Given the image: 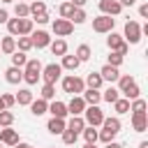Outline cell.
Wrapping results in <instances>:
<instances>
[{
  "label": "cell",
  "mask_w": 148,
  "mask_h": 148,
  "mask_svg": "<svg viewBox=\"0 0 148 148\" xmlns=\"http://www.w3.org/2000/svg\"><path fill=\"white\" fill-rule=\"evenodd\" d=\"M69 2H72L74 7H86V2H88V0H69Z\"/></svg>",
  "instance_id": "681fc988"
},
{
  "label": "cell",
  "mask_w": 148,
  "mask_h": 148,
  "mask_svg": "<svg viewBox=\"0 0 148 148\" xmlns=\"http://www.w3.org/2000/svg\"><path fill=\"white\" fill-rule=\"evenodd\" d=\"M51 30H53L56 37H67V35L74 32V23H72L69 18H56V21L51 23Z\"/></svg>",
  "instance_id": "52a82bcc"
},
{
  "label": "cell",
  "mask_w": 148,
  "mask_h": 148,
  "mask_svg": "<svg viewBox=\"0 0 148 148\" xmlns=\"http://www.w3.org/2000/svg\"><path fill=\"white\" fill-rule=\"evenodd\" d=\"M67 127V123H65V118H53L51 116V120L46 123V130L51 132V134H62V130Z\"/></svg>",
  "instance_id": "d6986e66"
},
{
  "label": "cell",
  "mask_w": 148,
  "mask_h": 148,
  "mask_svg": "<svg viewBox=\"0 0 148 148\" xmlns=\"http://www.w3.org/2000/svg\"><path fill=\"white\" fill-rule=\"evenodd\" d=\"M99 12L106 14V16H116L123 12V5L118 0H99Z\"/></svg>",
  "instance_id": "9c48e42d"
},
{
  "label": "cell",
  "mask_w": 148,
  "mask_h": 148,
  "mask_svg": "<svg viewBox=\"0 0 148 148\" xmlns=\"http://www.w3.org/2000/svg\"><path fill=\"white\" fill-rule=\"evenodd\" d=\"M113 25H116V18H111V16H106V14H99L97 18H92V30H95V32H99V35L111 32V30H113Z\"/></svg>",
  "instance_id": "8992f818"
},
{
  "label": "cell",
  "mask_w": 148,
  "mask_h": 148,
  "mask_svg": "<svg viewBox=\"0 0 148 148\" xmlns=\"http://www.w3.org/2000/svg\"><path fill=\"white\" fill-rule=\"evenodd\" d=\"M39 74H42V62L37 58H28V62L23 65V81L28 86H35L39 81Z\"/></svg>",
  "instance_id": "6da1fadb"
},
{
  "label": "cell",
  "mask_w": 148,
  "mask_h": 148,
  "mask_svg": "<svg viewBox=\"0 0 148 148\" xmlns=\"http://www.w3.org/2000/svg\"><path fill=\"white\" fill-rule=\"evenodd\" d=\"M5 81L12 83V86H16L18 81H23V69H21V67H14V65L7 67V69H5Z\"/></svg>",
  "instance_id": "4fadbf2b"
},
{
  "label": "cell",
  "mask_w": 148,
  "mask_h": 148,
  "mask_svg": "<svg viewBox=\"0 0 148 148\" xmlns=\"http://www.w3.org/2000/svg\"><path fill=\"white\" fill-rule=\"evenodd\" d=\"M2 109H5V104H2V99H0V111H2Z\"/></svg>",
  "instance_id": "6f0895ef"
},
{
  "label": "cell",
  "mask_w": 148,
  "mask_h": 148,
  "mask_svg": "<svg viewBox=\"0 0 148 148\" xmlns=\"http://www.w3.org/2000/svg\"><path fill=\"white\" fill-rule=\"evenodd\" d=\"M32 49V39H30V35L25 37V35H21L18 37V42H16V51H23V53H28Z\"/></svg>",
  "instance_id": "4dcf8cb0"
},
{
  "label": "cell",
  "mask_w": 148,
  "mask_h": 148,
  "mask_svg": "<svg viewBox=\"0 0 148 148\" xmlns=\"http://www.w3.org/2000/svg\"><path fill=\"white\" fill-rule=\"evenodd\" d=\"M28 148H35V146H28Z\"/></svg>",
  "instance_id": "91938a15"
},
{
  "label": "cell",
  "mask_w": 148,
  "mask_h": 148,
  "mask_svg": "<svg viewBox=\"0 0 148 148\" xmlns=\"http://www.w3.org/2000/svg\"><path fill=\"white\" fill-rule=\"evenodd\" d=\"M0 2H16V0H0Z\"/></svg>",
  "instance_id": "9f6ffc18"
},
{
  "label": "cell",
  "mask_w": 148,
  "mask_h": 148,
  "mask_svg": "<svg viewBox=\"0 0 148 148\" xmlns=\"http://www.w3.org/2000/svg\"><path fill=\"white\" fill-rule=\"evenodd\" d=\"M49 46H51V53H53V56H60V58H62V56L67 53V42H65L62 37H58V39L51 42Z\"/></svg>",
  "instance_id": "7402d4cb"
},
{
  "label": "cell",
  "mask_w": 148,
  "mask_h": 148,
  "mask_svg": "<svg viewBox=\"0 0 148 148\" xmlns=\"http://www.w3.org/2000/svg\"><path fill=\"white\" fill-rule=\"evenodd\" d=\"M130 111L132 113H146V99H141V97L132 99L130 102Z\"/></svg>",
  "instance_id": "d590c367"
},
{
  "label": "cell",
  "mask_w": 148,
  "mask_h": 148,
  "mask_svg": "<svg viewBox=\"0 0 148 148\" xmlns=\"http://www.w3.org/2000/svg\"><path fill=\"white\" fill-rule=\"evenodd\" d=\"M49 113H51L53 118H67V104L53 99V102L49 104Z\"/></svg>",
  "instance_id": "9a60e30c"
},
{
  "label": "cell",
  "mask_w": 148,
  "mask_h": 148,
  "mask_svg": "<svg viewBox=\"0 0 148 148\" xmlns=\"http://www.w3.org/2000/svg\"><path fill=\"white\" fill-rule=\"evenodd\" d=\"M123 39L130 44H139L141 42V23L139 21H127L125 30H123Z\"/></svg>",
  "instance_id": "5b68a950"
},
{
  "label": "cell",
  "mask_w": 148,
  "mask_h": 148,
  "mask_svg": "<svg viewBox=\"0 0 148 148\" xmlns=\"http://www.w3.org/2000/svg\"><path fill=\"white\" fill-rule=\"evenodd\" d=\"M49 18H51V16H49V14H46V12H44V14H39V16H35V18H32V21H35V23H39V25H42V23H49Z\"/></svg>",
  "instance_id": "bcb514c9"
},
{
  "label": "cell",
  "mask_w": 148,
  "mask_h": 148,
  "mask_svg": "<svg viewBox=\"0 0 148 148\" xmlns=\"http://www.w3.org/2000/svg\"><path fill=\"white\" fill-rule=\"evenodd\" d=\"M9 125H14V113L9 109H2L0 111V127H9Z\"/></svg>",
  "instance_id": "74e56055"
},
{
  "label": "cell",
  "mask_w": 148,
  "mask_h": 148,
  "mask_svg": "<svg viewBox=\"0 0 148 148\" xmlns=\"http://www.w3.org/2000/svg\"><path fill=\"white\" fill-rule=\"evenodd\" d=\"M0 99H2V104H5V109H12V106L16 104V97H14V95H9V92H5V95H0Z\"/></svg>",
  "instance_id": "f6af8a7d"
},
{
  "label": "cell",
  "mask_w": 148,
  "mask_h": 148,
  "mask_svg": "<svg viewBox=\"0 0 148 148\" xmlns=\"http://www.w3.org/2000/svg\"><path fill=\"white\" fill-rule=\"evenodd\" d=\"M0 148H2V141H0Z\"/></svg>",
  "instance_id": "680465c9"
},
{
  "label": "cell",
  "mask_w": 148,
  "mask_h": 148,
  "mask_svg": "<svg viewBox=\"0 0 148 148\" xmlns=\"http://www.w3.org/2000/svg\"><path fill=\"white\" fill-rule=\"evenodd\" d=\"M118 97H120V90H118V88H113V86H109V88L102 92V99H104V102H109V104H113Z\"/></svg>",
  "instance_id": "83f0119b"
},
{
  "label": "cell",
  "mask_w": 148,
  "mask_h": 148,
  "mask_svg": "<svg viewBox=\"0 0 148 148\" xmlns=\"http://www.w3.org/2000/svg\"><path fill=\"white\" fill-rule=\"evenodd\" d=\"M14 51H16V39H14L12 35L2 37V42H0V53H5V56H12Z\"/></svg>",
  "instance_id": "ffe728a7"
},
{
  "label": "cell",
  "mask_w": 148,
  "mask_h": 148,
  "mask_svg": "<svg viewBox=\"0 0 148 148\" xmlns=\"http://www.w3.org/2000/svg\"><path fill=\"white\" fill-rule=\"evenodd\" d=\"M28 9H30V16L35 18V16H39V14H44V12H46V5H44L42 0H35L32 5H28Z\"/></svg>",
  "instance_id": "d6a6232c"
},
{
  "label": "cell",
  "mask_w": 148,
  "mask_h": 148,
  "mask_svg": "<svg viewBox=\"0 0 148 148\" xmlns=\"http://www.w3.org/2000/svg\"><path fill=\"white\" fill-rule=\"evenodd\" d=\"M104 148H123V146H120V143H116V141H109Z\"/></svg>",
  "instance_id": "816d5d0a"
},
{
  "label": "cell",
  "mask_w": 148,
  "mask_h": 148,
  "mask_svg": "<svg viewBox=\"0 0 148 148\" xmlns=\"http://www.w3.org/2000/svg\"><path fill=\"white\" fill-rule=\"evenodd\" d=\"M83 120H86V125H92V127H99L102 125V120H104V113H102V109H99V104H88L86 109H83Z\"/></svg>",
  "instance_id": "3957f363"
},
{
  "label": "cell",
  "mask_w": 148,
  "mask_h": 148,
  "mask_svg": "<svg viewBox=\"0 0 148 148\" xmlns=\"http://www.w3.org/2000/svg\"><path fill=\"white\" fill-rule=\"evenodd\" d=\"M14 97H16V104H21V106H28V104H30V102L35 99V97H32V90H30V88H21V90H18V92H16Z\"/></svg>",
  "instance_id": "44dd1931"
},
{
  "label": "cell",
  "mask_w": 148,
  "mask_h": 148,
  "mask_svg": "<svg viewBox=\"0 0 148 148\" xmlns=\"http://www.w3.org/2000/svg\"><path fill=\"white\" fill-rule=\"evenodd\" d=\"M74 56H76L81 62H86V60H90V58H92V51H90V46H88V44H81V46L76 49V53H74Z\"/></svg>",
  "instance_id": "1f68e13d"
},
{
  "label": "cell",
  "mask_w": 148,
  "mask_h": 148,
  "mask_svg": "<svg viewBox=\"0 0 148 148\" xmlns=\"http://www.w3.org/2000/svg\"><path fill=\"white\" fill-rule=\"evenodd\" d=\"M139 16H141V18H148V2L139 5Z\"/></svg>",
  "instance_id": "7dc6e473"
},
{
  "label": "cell",
  "mask_w": 148,
  "mask_h": 148,
  "mask_svg": "<svg viewBox=\"0 0 148 148\" xmlns=\"http://www.w3.org/2000/svg\"><path fill=\"white\" fill-rule=\"evenodd\" d=\"M139 95H141V88L136 86V81H134L132 86H127V88L123 90V97H125V99H130V102H132V99H136Z\"/></svg>",
  "instance_id": "4316f807"
},
{
  "label": "cell",
  "mask_w": 148,
  "mask_h": 148,
  "mask_svg": "<svg viewBox=\"0 0 148 148\" xmlns=\"http://www.w3.org/2000/svg\"><path fill=\"white\" fill-rule=\"evenodd\" d=\"M39 97H42V99H46V102H49V99H53V97H56V86H53V83H44V86H42Z\"/></svg>",
  "instance_id": "e575fe53"
},
{
  "label": "cell",
  "mask_w": 148,
  "mask_h": 148,
  "mask_svg": "<svg viewBox=\"0 0 148 148\" xmlns=\"http://www.w3.org/2000/svg\"><path fill=\"white\" fill-rule=\"evenodd\" d=\"M132 127H134V132H146L148 130V116L146 113H132Z\"/></svg>",
  "instance_id": "2e32d148"
},
{
  "label": "cell",
  "mask_w": 148,
  "mask_h": 148,
  "mask_svg": "<svg viewBox=\"0 0 148 148\" xmlns=\"http://www.w3.org/2000/svg\"><path fill=\"white\" fill-rule=\"evenodd\" d=\"M14 14H16L18 18H25V16H30L28 2H18V0H16V5H14Z\"/></svg>",
  "instance_id": "f35d334b"
},
{
  "label": "cell",
  "mask_w": 148,
  "mask_h": 148,
  "mask_svg": "<svg viewBox=\"0 0 148 148\" xmlns=\"http://www.w3.org/2000/svg\"><path fill=\"white\" fill-rule=\"evenodd\" d=\"M86 106H88V104L83 102L81 95H72V99L67 102V113H72V116H81Z\"/></svg>",
  "instance_id": "8fae6325"
},
{
  "label": "cell",
  "mask_w": 148,
  "mask_h": 148,
  "mask_svg": "<svg viewBox=\"0 0 148 148\" xmlns=\"http://www.w3.org/2000/svg\"><path fill=\"white\" fill-rule=\"evenodd\" d=\"M132 83H134V76H132V74H120V76H118V90H120V92H123L127 86H132Z\"/></svg>",
  "instance_id": "b9f144b4"
},
{
  "label": "cell",
  "mask_w": 148,
  "mask_h": 148,
  "mask_svg": "<svg viewBox=\"0 0 148 148\" xmlns=\"http://www.w3.org/2000/svg\"><path fill=\"white\" fill-rule=\"evenodd\" d=\"M28 146H30V143H21V141H18V143H16L14 148H28Z\"/></svg>",
  "instance_id": "f5cc1de1"
},
{
  "label": "cell",
  "mask_w": 148,
  "mask_h": 148,
  "mask_svg": "<svg viewBox=\"0 0 148 148\" xmlns=\"http://www.w3.org/2000/svg\"><path fill=\"white\" fill-rule=\"evenodd\" d=\"M62 76V67L58 65V62H49V65H44L42 67V74H39V79L44 81V83H53L56 86V81Z\"/></svg>",
  "instance_id": "277c9868"
},
{
  "label": "cell",
  "mask_w": 148,
  "mask_h": 148,
  "mask_svg": "<svg viewBox=\"0 0 148 148\" xmlns=\"http://www.w3.org/2000/svg\"><path fill=\"white\" fill-rule=\"evenodd\" d=\"M72 12H74V5L67 0V2H62L60 7H58V14H60V18H69L72 16Z\"/></svg>",
  "instance_id": "ab89813d"
},
{
  "label": "cell",
  "mask_w": 148,
  "mask_h": 148,
  "mask_svg": "<svg viewBox=\"0 0 148 148\" xmlns=\"http://www.w3.org/2000/svg\"><path fill=\"white\" fill-rule=\"evenodd\" d=\"M123 60H125V56H120L118 51H111V53H109V60H106V65L120 67V65H123Z\"/></svg>",
  "instance_id": "ee69618b"
},
{
  "label": "cell",
  "mask_w": 148,
  "mask_h": 148,
  "mask_svg": "<svg viewBox=\"0 0 148 148\" xmlns=\"http://www.w3.org/2000/svg\"><path fill=\"white\" fill-rule=\"evenodd\" d=\"M25 62H28V56H25L23 51H14V53H12V65H14V67H21V69H23Z\"/></svg>",
  "instance_id": "836d02e7"
},
{
  "label": "cell",
  "mask_w": 148,
  "mask_h": 148,
  "mask_svg": "<svg viewBox=\"0 0 148 148\" xmlns=\"http://www.w3.org/2000/svg\"><path fill=\"white\" fill-rule=\"evenodd\" d=\"M62 90L69 92V95H81V92L86 90V83H83L81 76L67 74V76H62Z\"/></svg>",
  "instance_id": "7a4b0ae2"
},
{
  "label": "cell",
  "mask_w": 148,
  "mask_h": 148,
  "mask_svg": "<svg viewBox=\"0 0 148 148\" xmlns=\"http://www.w3.org/2000/svg\"><path fill=\"white\" fill-rule=\"evenodd\" d=\"M83 83H86L88 88H97V90H99L104 81H102V76H99V72H90V74L86 76V81H83Z\"/></svg>",
  "instance_id": "d4e9b609"
},
{
  "label": "cell",
  "mask_w": 148,
  "mask_h": 148,
  "mask_svg": "<svg viewBox=\"0 0 148 148\" xmlns=\"http://www.w3.org/2000/svg\"><path fill=\"white\" fill-rule=\"evenodd\" d=\"M30 39H32V46H37V49H46L51 44V35L46 30H32Z\"/></svg>",
  "instance_id": "30bf717a"
},
{
  "label": "cell",
  "mask_w": 148,
  "mask_h": 148,
  "mask_svg": "<svg viewBox=\"0 0 148 148\" xmlns=\"http://www.w3.org/2000/svg\"><path fill=\"white\" fill-rule=\"evenodd\" d=\"M118 2H120V5H123V7H132V5H134V2H136V0H118Z\"/></svg>",
  "instance_id": "f907efd6"
},
{
  "label": "cell",
  "mask_w": 148,
  "mask_h": 148,
  "mask_svg": "<svg viewBox=\"0 0 148 148\" xmlns=\"http://www.w3.org/2000/svg\"><path fill=\"white\" fill-rule=\"evenodd\" d=\"M79 65H81V60H79L76 56H67V53L62 56V62H60V67H62V69H69V72H74Z\"/></svg>",
  "instance_id": "cb8c5ba5"
},
{
  "label": "cell",
  "mask_w": 148,
  "mask_h": 148,
  "mask_svg": "<svg viewBox=\"0 0 148 148\" xmlns=\"http://www.w3.org/2000/svg\"><path fill=\"white\" fill-rule=\"evenodd\" d=\"M139 148H148V141H141V143H139Z\"/></svg>",
  "instance_id": "db71d44e"
},
{
  "label": "cell",
  "mask_w": 148,
  "mask_h": 148,
  "mask_svg": "<svg viewBox=\"0 0 148 148\" xmlns=\"http://www.w3.org/2000/svg\"><path fill=\"white\" fill-rule=\"evenodd\" d=\"M81 134H83V139H86V143H95V141H97V130H95L92 125H86Z\"/></svg>",
  "instance_id": "8d00e7d4"
},
{
  "label": "cell",
  "mask_w": 148,
  "mask_h": 148,
  "mask_svg": "<svg viewBox=\"0 0 148 148\" xmlns=\"http://www.w3.org/2000/svg\"><path fill=\"white\" fill-rule=\"evenodd\" d=\"M81 97H83L86 104H99V102H102V92H99L97 88H88V90H83Z\"/></svg>",
  "instance_id": "e0dca14e"
},
{
  "label": "cell",
  "mask_w": 148,
  "mask_h": 148,
  "mask_svg": "<svg viewBox=\"0 0 148 148\" xmlns=\"http://www.w3.org/2000/svg\"><path fill=\"white\" fill-rule=\"evenodd\" d=\"M99 76H102V81H109V83H113V81H118L120 72H118V67H113V65H104V67L99 69Z\"/></svg>",
  "instance_id": "5bb4252c"
},
{
  "label": "cell",
  "mask_w": 148,
  "mask_h": 148,
  "mask_svg": "<svg viewBox=\"0 0 148 148\" xmlns=\"http://www.w3.org/2000/svg\"><path fill=\"white\" fill-rule=\"evenodd\" d=\"M0 141H2V146H16L18 143V132L12 130V125L0 127Z\"/></svg>",
  "instance_id": "7c38bea8"
},
{
  "label": "cell",
  "mask_w": 148,
  "mask_h": 148,
  "mask_svg": "<svg viewBox=\"0 0 148 148\" xmlns=\"http://www.w3.org/2000/svg\"><path fill=\"white\" fill-rule=\"evenodd\" d=\"M32 28H35V21H32V18H28V16H25V18H21V35H25V37H28V35L32 32ZM21 35H18V37H21Z\"/></svg>",
  "instance_id": "60d3db41"
},
{
  "label": "cell",
  "mask_w": 148,
  "mask_h": 148,
  "mask_svg": "<svg viewBox=\"0 0 148 148\" xmlns=\"http://www.w3.org/2000/svg\"><path fill=\"white\" fill-rule=\"evenodd\" d=\"M83 127H86L83 116H72V118H69V123H67V130H72V132H76V134H81V132H83Z\"/></svg>",
  "instance_id": "603a6c76"
},
{
  "label": "cell",
  "mask_w": 148,
  "mask_h": 148,
  "mask_svg": "<svg viewBox=\"0 0 148 148\" xmlns=\"http://www.w3.org/2000/svg\"><path fill=\"white\" fill-rule=\"evenodd\" d=\"M86 12H83V7H74V12H72V16H69V21L74 23V25H81V23H86Z\"/></svg>",
  "instance_id": "484cf974"
},
{
  "label": "cell",
  "mask_w": 148,
  "mask_h": 148,
  "mask_svg": "<svg viewBox=\"0 0 148 148\" xmlns=\"http://www.w3.org/2000/svg\"><path fill=\"white\" fill-rule=\"evenodd\" d=\"M60 136H62V141H65L67 146H74V143H76V139H79V134H76V132H72V130H67V127L62 130V134H60Z\"/></svg>",
  "instance_id": "7bdbcfd3"
},
{
  "label": "cell",
  "mask_w": 148,
  "mask_h": 148,
  "mask_svg": "<svg viewBox=\"0 0 148 148\" xmlns=\"http://www.w3.org/2000/svg\"><path fill=\"white\" fill-rule=\"evenodd\" d=\"M106 46H109L111 51H118L120 56H125V53H127V49H130V46H127V42L123 39V35H118V32H113V30H111V32H109V37H106Z\"/></svg>",
  "instance_id": "ba28073f"
},
{
  "label": "cell",
  "mask_w": 148,
  "mask_h": 148,
  "mask_svg": "<svg viewBox=\"0 0 148 148\" xmlns=\"http://www.w3.org/2000/svg\"><path fill=\"white\" fill-rule=\"evenodd\" d=\"M28 106H30L32 116H44V113L49 111V102H46V99H42V97H39V99H32Z\"/></svg>",
  "instance_id": "ac0fdd59"
},
{
  "label": "cell",
  "mask_w": 148,
  "mask_h": 148,
  "mask_svg": "<svg viewBox=\"0 0 148 148\" xmlns=\"http://www.w3.org/2000/svg\"><path fill=\"white\" fill-rule=\"evenodd\" d=\"M18 2H25V0H18Z\"/></svg>",
  "instance_id": "94428289"
},
{
  "label": "cell",
  "mask_w": 148,
  "mask_h": 148,
  "mask_svg": "<svg viewBox=\"0 0 148 148\" xmlns=\"http://www.w3.org/2000/svg\"><path fill=\"white\" fill-rule=\"evenodd\" d=\"M83 148H95V143H86V146H83Z\"/></svg>",
  "instance_id": "11a10c76"
},
{
  "label": "cell",
  "mask_w": 148,
  "mask_h": 148,
  "mask_svg": "<svg viewBox=\"0 0 148 148\" xmlns=\"http://www.w3.org/2000/svg\"><path fill=\"white\" fill-rule=\"evenodd\" d=\"M7 30H9L12 37L21 35V18H18V16H16V18H7Z\"/></svg>",
  "instance_id": "f546056e"
},
{
  "label": "cell",
  "mask_w": 148,
  "mask_h": 148,
  "mask_svg": "<svg viewBox=\"0 0 148 148\" xmlns=\"http://www.w3.org/2000/svg\"><path fill=\"white\" fill-rule=\"evenodd\" d=\"M113 109H116V113H118V116H123V113H130V99H125V97H118V99L113 102Z\"/></svg>",
  "instance_id": "f1b7e54d"
},
{
  "label": "cell",
  "mask_w": 148,
  "mask_h": 148,
  "mask_svg": "<svg viewBox=\"0 0 148 148\" xmlns=\"http://www.w3.org/2000/svg\"><path fill=\"white\" fill-rule=\"evenodd\" d=\"M7 18H9V12L7 9H0V23H7Z\"/></svg>",
  "instance_id": "c3c4849f"
}]
</instances>
